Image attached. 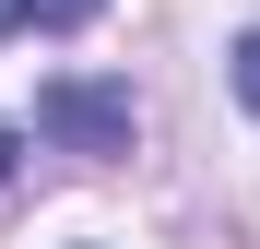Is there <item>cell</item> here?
<instances>
[{
    "instance_id": "1",
    "label": "cell",
    "mask_w": 260,
    "mask_h": 249,
    "mask_svg": "<svg viewBox=\"0 0 260 249\" xmlns=\"http://www.w3.org/2000/svg\"><path fill=\"white\" fill-rule=\"evenodd\" d=\"M36 119L59 143H83V154H130V95H107V83H48Z\"/></svg>"
},
{
    "instance_id": "2",
    "label": "cell",
    "mask_w": 260,
    "mask_h": 249,
    "mask_svg": "<svg viewBox=\"0 0 260 249\" xmlns=\"http://www.w3.org/2000/svg\"><path fill=\"white\" fill-rule=\"evenodd\" d=\"M237 95H248V107H260V24H248V36H237Z\"/></svg>"
},
{
    "instance_id": "3",
    "label": "cell",
    "mask_w": 260,
    "mask_h": 249,
    "mask_svg": "<svg viewBox=\"0 0 260 249\" xmlns=\"http://www.w3.org/2000/svg\"><path fill=\"white\" fill-rule=\"evenodd\" d=\"M0 178H12V131H0Z\"/></svg>"
},
{
    "instance_id": "4",
    "label": "cell",
    "mask_w": 260,
    "mask_h": 249,
    "mask_svg": "<svg viewBox=\"0 0 260 249\" xmlns=\"http://www.w3.org/2000/svg\"><path fill=\"white\" fill-rule=\"evenodd\" d=\"M0 24H24V0H0Z\"/></svg>"
}]
</instances>
